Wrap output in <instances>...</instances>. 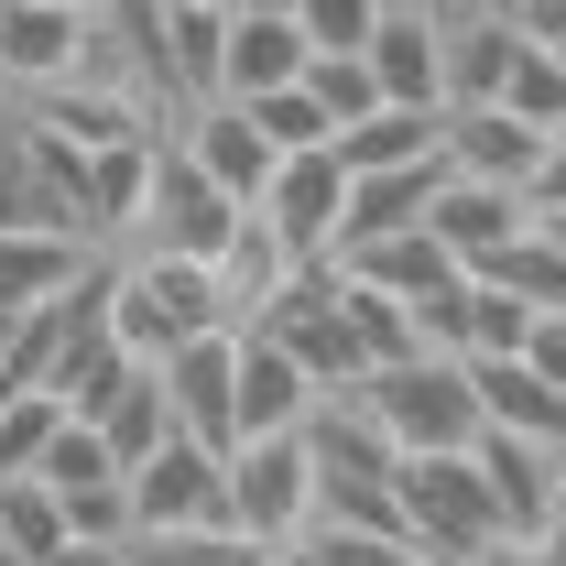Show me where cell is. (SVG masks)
<instances>
[{"label": "cell", "mask_w": 566, "mask_h": 566, "mask_svg": "<svg viewBox=\"0 0 566 566\" xmlns=\"http://www.w3.org/2000/svg\"><path fill=\"white\" fill-rule=\"evenodd\" d=\"M338 164L370 175V164H447L436 153V98H381V109H359L349 132H338Z\"/></svg>", "instance_id": "cell-19"}, {"label": "cell", "mask_w": 566, "mask_h": 566, "mask_svg": "<svg viewBox=\"0 0 566 566\" xmlns=\"http://www.w3.org/2000/svg\"><path fill=\"white\" fill-rule=\"evenodd\" d=\"M251 218L273 229L294 262H327V251H338V218H349V164H338V142H316V153H273Z\"/></svg>", "instance_id": "cell-7"}, {"label": "cell", "mask_w": 566, "mask_h": 566, "mask_svg": "<svg viewBox=\"0 0 566 566\" xmlns=\"http://www.w3.org/2000/svg\"><path fill=\"white\" fill-rule=\"evenodd\" d=\"M283 11H294V22H305V44H359V33H370V11H381V0H283Z\"/></svg>", "instance_id": "cell-29"}, {"label": "cell", "mask_w": 566, "mask_h": 566, "mask_svg": "<svg viewBox=\"0 0 566 566\" xmlns=\"http://www.w3.org/2000/svg\"><path fill=\"white\" fill-rule=\"evenodd\" d=\"M305 98H316L338 132H349L359 109H381V87H370V66H359V44H316V55H305Z\"/></svg>", "instance_id": "cell-27"}, {"label": "cell", "mask_w": 566, "mask_h": 566, "mask_svg": "<svg viewBox=\"0 0 566 566\" xmlns=\"http://www.w3.org/2000/svg\"><path fill=\"white\" fill-rule=\"evenodd\" d=\"M218 458H229V523H240V534L283 545V534H305V523H316V469H305V424H294V436H229Z\"/></svg>", "instance_id": "cell-6"}, {"label": "cell", "mask_w": 566, "mask_h": 566, "mask_svg": "<svg viewBox=\"0 0 566 566\" xmlns=\"http://www.w3.org/2000/svg\"><path fill=\"white\" fill-rule=\"evenodd\" d=\"M251 327L305 359V370H316V392H359V381H370V359L349 349V316H338V273H327V262H294L283 294L251 316Z\"/></svg>", "instance_id": "cell-8"}, {"label": "cell", "mask_w": 566, "mask_h": 566, "mask_svg": "<svg viewBox=\"0 0 566 566\" xmlns=\"http://www.w3.org/2000/svg\"><path fill=\"white\" fill-rule=\"evenodd\" d=\"M523 229H534L545 251H566V208H523Z\"/></svg>", "instance_id": "cell-31"}, {"label": "cell", "mask_w": 566, "mask_h": 566, "mask_svg": "<svg viewBox=\"0 0 566 566\" xmlns=\"http://www.w3.org/2000/svg\"><path fill=\"white\" fill-rule=\"evenodd\" d=\"M458 11H491V22H512V11H523V0H458Z\"/></svg>", "instance_id": "cell-33"}, {"label": "cell", "mask_w": 566, "mask_h": 566, "mask_svg": "<svg viewBox=\"0 0 566 566\" xmlns=\"http://www.w3.org/2000/svg\"><path fill=\"white\" fill-rule=\"evenodd\" d=\"M33 566H132V545H98V534H66L55 556H33Z\"/></svg>", "instance_id": "cell-30"}, {"label": "cell", "mask_w": 566, "mask_h": 566, "mask_svg": "<svg viewBox=\"0 0 566 566\" xmlns=\"http://www.w3.org/2000/svg\"><path fill=\"white\" fill-rule=\"evenodd\" d=\"M33 132L76 142V153H109V142H153L164 132V98L132 87V76H55V87H33V98H11Z\"/></svg>", "instance_id": "cell-9"}, {"label": "cell", "mask_w": 566, "mask_h": 566, "mask_svg": "<svg viewBox=\"0 0 566 566\" xmlns=\"http://www.w3.org/2000/svg\"><path fill=\"white\" fill-rule=\"evenodd\" d=\"M436 186H447V164H370V175H349V218H338V240H381V229H415Z\"/></svg>", "instance_id": "cell-20"}, {"label": "cell", "mask_w": 566, "mask_h": 566, "mask_svg": "<svg viewBox=\"0 0 566 566\" xmlns=\"http://www.w3.org/2000/svg\"><path fill=\"white\" fill-rule=\"evenodd\" d=\"M424 229L458 251V262H480V251H501L512 229H523V186H480V175H447L436 197H424Z\"/></svg>", "instance_id": "cell-17"}, {"label": "cell", "mask_w": 566, "mask_h": 566, "mask_svg": "<svg viewBox=\"0 0 566 566\" xmlns=\"http://www.w3.org/2000/svg\"><path fill=\"white\" fill-rule=\"evenodd\" d=\"M66 11H87V0H66Z\"/></svg>", "instance_id": "cell-36"}, {"label": "cell", "mask_w": 566, "mask_h": 566, "mask_svg": "<svg viewBox=\"0 0 566 566\" xmlns=\"http://www.w3.org/2000/svg\"><path fill=\"white\" fill-rule=\"evenodd\" d=\"M545 55H556V66H566V33H556V44H545Z\"/></svg>", "instance_id": "cell-35"}, {"label": "cell", "mask_w": 566, "mask_h": 566, "mask_svg": "<svg viewBox=\"0 0 566 566\" xmlns=\"http://www.w3.org/2000/svg\"><path fill=\"white\" fill-rule=\"evenodd\" d=\"M469 381H480V424H501V436H534V447H566V392H556V381H545L523 349L469 359Z\"/></svg>", "instance_id": "cell-15"}, {"label": "cell", "mask_w": 566, "mask_h": 566, "mask_svg": "<svg viewBox=\"0 0 566 566\" xmlns=\"http://www.w3.org/2000/svg\"><path fill=\"white\" fill-rule=\"evenodd\" d=\"M87 11H66V0H0V98H33V87L87 66Z\"/></svg>", "instance_id": "cell-11"}, {"label": "cell", "mask_w": 566, "mask_h": 566, "mask_svg": "<svg viewBox=\"0 0 566 566\" xmlns=\"http://www.w3.org/2000/svg\"><path fill=\"white\" fill-rule=\"evenodd\" d=\"M229 229H240V197L208 186L175 142H153V186H142L120 251H186V262H218V240H229Z\"/></svg>", "instance_id": "cell-4"}, {"label": "cell", "mask_w": 566, "mask_h": 566, "mask_svg": "<svg viewBox=\"0 0 566 566\" xmlns=\"http://www.w3.org/2000/svg\"><path fill=\"white\" fill-rule=\"evenodd\" d=\"M327 392H316V370L262 338V327H240V381H229V436H294V424L316 415Z\"/></svg>", "instance_id": "cell-13"}, {"label": "cell", "mask_w": 566, "mask_h": 566, "mask_svg": "<svg viewBox=\"0 0 566 566\" xmlns=\"http://www.w3.org/2000/svg\"><path fill=\"white\" fill-rule=\"evenodd\" d=\"M327 262H338L349 283H381V294H403V305H424V294H447V283L469 273V262H458V251H447L424 218H415V229H381V240H338Z\"/></svg>", "instance_id": "cell-14"}, {"label": "cell", "mask_w": 566, "mask_h": 566, "mask_svg": "<svg viewBox=\"0 0 566 566\" xmlns=\"http://www.w3.org/2000/svg\"><path fill=\"white\" fill-rule=\"evenodd\" d=\"M120 501H132V534H186V523H229V458L208 436H164L153 458L120 469Z\"/></svg>", "instance_id": "cell-5"}, {"label": "cell", "mask_w": 566, "mask_h": 566, "mask_svg": "<svg viewBox=\"0 0 566 566\" xmlns=\"http://www.w3.org/2000/svg\"><path fill=\"white\" fill-rule=\"evenodd\" d=\"M305 22L283 0H229V33H218V98H262V87H294L305 76Z\"/></svg>", "instance_id": "cell-12"}, {"label": "cell", "mask_w": 566, "mask_h": 566, "mask_svg": "<svg viewBox=\"0 0 566 566\" xmlns=\"http://www.w3.org/2000/svg\"><path fill=\"white\" fill-rule=\"evenodd\" d=\"M87 424L109 436V458H120V469H132V458H153V447L175 436V403H164V370H153V359H132V370H120V392H109V403H98Z\"/></svg>", "instance_id": "cell-22"}, {"label": "cell", "mask_w": 566, "mask_h": 566, "mask_svg": "<svg viewBox=\"0 0 566 566\" xmlns=\"http://www.w3.org/2000/svg\"><path fill=\"white\" fill-rule=\"evenodd\" d=\"M359 66L381 98H447V66H436V11H370V33H359Z\"/></svg>", "instance_id": "cell-16"}, {"label": "cell", "mask_w": 566, "mask_h": 566, "mask_svg": "<svg viewBox=\"0 0 566 566\" xmlns=\"http://www.w3.org/2000/svg\"><path fill=\"white\" fill-rule=\"evenodd\" d=\"M0 229H76L66 197L44 186V153H33V132H22L11 98H0Z\"/></svg>", "instance_id": "cell-21"}, {"label": "cell", "mask_w": 566, "mask_h": 566, "mask_svg": "<svg viewBox=\"0 0 566 566\" xmlns=\"http://www.w3.org/2000/svg\"><path fill=\"white\" fill-rule=\"evenodd\" d=\"M132 566H273V545L240 523H186V534H132Z\"/></svg>", "instance_id": "cell-24"}, {"label": "cell", "mask_w": 566, "mask_h": 566, "mask_svg": "<svg viewBox=\"0 0 566 566\" xmlns=\"http://www.w3.org/2000/svg\"><path fill=\"white\" fill-rule=\"evenodd\" d=\"M240 109L262 120V142H273V153H316V142H338V120L305 98V76H294V87H262V98H240Z\"/></svg>", "instance_id": "cell-28"}, {"label": "cell", "mask_w": 566, "mask_h": 566, "mask_svg": "<svg viewBox=\"0 0 566 566\" xmlns=\"http://www.w3.org/2000/svg\"><path fill=\"white\" fill-rule=\"evenodd\" d=\"M164 142H175L208 186H229L240 208H251L262 175H273V142H262V120H251L240 98H186V109H164Z\"/></svg>", "instance_id": "cell-10"}, {"label": "cell", "mask_w": 566, "mask_h": 566, "mask_svg": "<svg viewBox=\"0 0 566 566\" xmlns=\"http://www.w3.org/2000/svg\"><path fill=\"white\" fill-rule=\"evenodd\" d=\"M98 262L87 229H0V305H44Z\"/></svg>", "instance_id": "cell-18"}, {"label": "cell", "mask_w": 566, "mask_h": 566, "mask_svg": "<svg viewBox=\"0 0 566 566\" xmlns=\"http://www.w3.org/2000/svg\"><path fill=\"white\" fill-rule=\"evenodd\" d=\"M392 11H436V22H447V11H458V0H392Z\"/></svg>", "instance_id": "cell-34"}, {"label": "cell", "mask_w": 566, "mask_h": 566, "mask_svg": "<svg viewBox=\"0 0 566 566\" xmlns=\"http://www.w3.org/2000/svg\"><path fill=\"white\" fill-rule=\"evenodd\" d=\"M436 566H512V545H469V556H436Z\"/></svg>", "instance_id": "cell-32"}, {"label": "cell", "mask_w": 566, "mask_h": 566, "mask_svg": "<svg viewBox=\"0 0 566 566\" xmlns=\"http://www.w3.org/2000/svg\"><path fill=\"white\" fill-rule=\"evenodd\" d=\"M392 501H403V534H415L424 556L512 545V523H501V501H491V480H480L469 447H415V458H392Z\"/></svg>", "instance_id": "cell-3"}, {"label": "cell", "mask_w": 566, "mask_h": 566, "mask_svg": "<svg viewBox=\"0 0 566 566\" xmlns=\"http://www.w3.org/2000/svg\"><path fill=\"white\" fill-rule=\"evenodd\" d=\"M534 338V305L523 294H501V283L469 273V316H458V359H491V349H523Z\"/></svg>", "instance_id": "cell-26"}, {"label": "cell", "mask_w": 566, "mask_h": 566, "mask_svg": "<svg viewBox=\"0 0 566 566\" xmlns=\"http://www.w3.org/2000/svg\"><path fill=\"white\" fill-rule=\"evenodd\" d=\"M359 403L392 436V458H415V447H469V436H480V381H469V359H447V349L381 359V370L359 381Z\"/></svg>", "instance_id": "cell-2"}, {"label": "cell", "mask_w": 566, "mask_h": 566, "mask_svg": "<svg viewBox=\"0 0 566 566\" xmlns=\"http://www.w3.org/2000/svg\"><path fill=\"white\" fill-rule=\"evenodd\" d=\"M98 327L132 359H164L197 327H229V305H218V273L186 251H109L98 262Z\"/></svg>", "instance_id": "cell-1"}, {"label": "cell", "mask_w": 566, "mask_h": 566, "mask_svg": "<svg viewBox=\"0 0 566 566\" xmlns=\"http://www.w3.org/2000/svg\"><path fill=\"white\" fill-rule=\"evenodd\" d=\"M512 120H534V132H566V66L545 55V44H512V66H501V87H491Z\"/></svg>", "instance_id": "cell-25"}, {"label": "cell", "mask_w": 566, "mask_h": 566, "mask_svg": "<svg viewBox=\"0 0 566 566\" xmlns=\"http://www.w3.org/2000/svg\"><path fill=\"white\" fill-rule=\"evenodd\" d=\"M327 273H338V262H327ZM338 316H349V349L370 359V370L424 349V338H415V305H403V294H381V283H349V273H338Z\"/></svg>", "instance_id": "cell-23"}]
</instances>
